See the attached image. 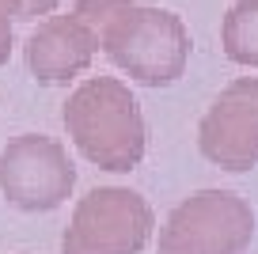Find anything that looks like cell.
<instances>
[{"label":"cell","mask_w":258,"mask_h":254,"mask_svg":"<svg viewBox=\"0 0 258 254\" xmlns=\"http://www.w3.org/2000/svg\"><path fill=\"white\" fill-rule=\"evenodd\" d=\"M73 12L95 31L103 53L145 88H167L186 72L190 34L175 12L133 0H76Z\"/></svg>","instance_id":"1"},{"label":"cell","mask_w":258,"mask_h":254,"mask_svg":"<svg viewBox=\"0 0 258 254\" xmlns=\"http://www.w3.org/2000/svg\"><path fill=\"white\" fill-rule=\"evenodd\" d=\"M64 129L88 163L125 175L145 159L148 129L137 95L114 76H95L64 103Z\"/></svg>","instance_id":"2"},{"label":"cell","mask_w":258,"mask_h":254,"mask_svg":"<svg viewBox=\"0 0 258 254\" xmlns=\"http://www.w3.org/2000/svg\"><path fill=\"white\" fill-rule=\"evenodd\" d=\"M156 213L137 190L99 186L73 209L61 254H141L152 239Z\"/></svg>","instance_id":"3"},{"label":"cell","mask_w":258,"mask_h":254,"mask_svg":"<svg viewBox=\"0 0 258 254\" xmlns=\"http://www.w3.org/2000/svg\"><path fill=\"white\" fill-rule=\"evenodd\" d=\"M254 239V213L232 190L190 194L160 228L156 254H243Z\"/></svg>","instance_id":"4"},{"label":"cell","mask_w":258,"mask_h":254,"mask_svg":"<svg viewBox=\"0 0 258 254\" xmlns=\"http://www.w3.org/2000/svg\"><path fill=\"white\" fill-rule=\"evenodd\" d=\"M76 167L46 133H23L0 152V194L23 213H49L73 198Z\"/></svg>","instance_id":"5"},{"label":"cell","mask_w":258,"mask_h":254,"mask_svg":"<svg viewBox=\"0 0 258 254\" xmlns=\"http://www.w3.org/2000/svg\"><path fill=\"white\" fill-rule=\"evenodd\" d=\"M198 148L220 171L243 175L258 167V76L232 80L198 125Z\"/></svg>","instance_id":"6"},{"label":"cell","mask_w":258,"mask_h":254,"mask_svg":"<svg viewBox=\"0 0 258 254\" xmlns=\"http://www.w3.org/2000/svg\"><path fill=\"white\" fill-rule=\"evenodd\" d=\"M99 38L76 12L53 16L27 42V69L38 84H69L95 61Z\"/></svg>","instance_id":"7"},{"label":"cell","mask_w":258,"mask_h":254,"mask_svg":"<svg viewBox=\"0 0 258 254\" xmlns=\"http://www.w3.org/2000/svg\"><path fill=\"white\" fill-rule=\"evenodd\" d=\"M224 53L235 65L258 69V0H235L220 27Z\"/></svg>","instance_id":"8"},{"label":"cell","mask_w":258,"mask_h":254,"mask_svg":"<svg viewBox=\"0 0 258 254\" xmlns=\"http://www.w3.org/2000/svg\"><path fill=\"white\" fill-rule=\"evenodd\" d=\"M12 19H19V0H0V65L12 57Z\"/></svg>","instance_id":"9"},{"label":"cell","mask_w":258,"mask_h":254,"mask_svg":"<svg viewBox=\"0 0 258 254\" xmlns=\"http://www.w3.org/2000/svg\"><path fill=\"white\" fill-rule=\"evenodd\" d=\"M57 8V0H19V19H38Z\"/></svg>","instance_id":"10"}]
</instances>
